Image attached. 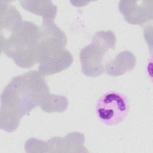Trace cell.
I'll return each instance as SVG.
<instances>
[{
  "label": "cell",
  "mask_w": 153,
  "mask_h": 153,
  "mask_svg": "<svg viewBox=\"0 0 153 153\" xmlns=\"http://www.w3.org/2000/svg\"><path fill=\"white\" fill-rule=\"evenodd\" d=\"M67 36L53 20L42 19L39 27L38 72L43 76L51 75L68 68L73 57L65 48Z\"/></svg>",
  "instance_id": "7a4b0ae2"
},
{
  "label": "cell",
  "mask_w": 153,
  "mask_h": 153,
  "mask_svg": "<svg viewBox=\"0 0 153 153\" xmlns=\"http://www.w3.org/2000/svg\"><path fill=\"white\" fill-rule=\"evenodd\" d=\"M0 8L1 35L6 32L11 33L22 22L21 15L10 1H1Z\"/></svg>",
  "instance_id": "9c48e42d"
},
{
  "label": "cell",
  "mask_w": 153,
  "mask_h": 153,
  "mask_svg": "<svg viewBox=\"0 0 153 153\" xmlns=\"http://www.w3.org/2000/svg\"><path fill=\"white\" fill-rule=\"evenodd\" d=\"M153 1H120L118 4L120 12L125 20L131 25H142L152 19Z\"/></svg>",
  "instance_id": "52a82bcc"
},
{
  "label": "cell",
  "mask_w": 153,
  "mask_h": 153,
  "mask_svg": "<svg viewBox=\"0 0 153 153\" xmlns=\"http://www.w3.org/2000/svg\"><path fill=\"white\" fill-rule=\"evenodd\" d=\"M116 41V36L111 30H101L94 35L92 43L84 47L79 53L82 71L85 76L96 77L104 72L103 56L109 49L115 48Z\"/></svg>",
  "instance_id": "277c9868"
},
{
  "label": "cell",
  "mask_w": 153,
  "mask_h": 153,
  "mask_svg": "<svg viewBox=\"0 0 153 153\" xmlns=\"http://www.w3.org/2000/svg\"><path fill=\"white\" fill-rule=\"evenodd\" d=\"M85 137L82 133L79 132H72L69 133L65 137H55L45 142L38 140L36 138H30L27 140L25 144L26 151L27 152H44L45 149L47 148H77L81 150L82 152H88L85 149L84 143Z\"/></svg>",
  "instance_id": "8992f818"
},
{
  "label": "cell",
  "mask_w": 153,
  "mask_h": 153,
  "mask_svg": "<svg viewBox=\"0 0 153 153\" xmlns=\"http://www.w3.org/2000/svg\"><path fill=\"white\" fill-rule=\"evenodd\" d=\"M21 6L26 10L41 16L43 20H54L57 7L50 1H21Z\"/></svg>",
  "instance_id": "30bf717a"
},
{
  "label": "cell",
  "mask_w": 153,
  "mask_h": 153,
  "mask_svg": "<svg viewBox=\"0 0 153 153\" xmlns=\"http://www.w3.org/2000/svg\"><path fill=\"white\" fill-rule=\"evenodd\" d=\"M39 27L22 21L7 38L1 39V52L22 68H30L38 63Z\"/></svg>",
  "instance_id": "3957f363"
},
{
  "label": "cell",
  "mask_w": 153,
  "mask_h": 153,
  "mask_svg": "<svg viewBox=\"0 0 153 153\" xmlns=\"http://www.w3.org/2000/svg\"><path fill=\"white\" fill-rule=\"evenodd\" d=\"M0 128L11 133L21 119L39 106L47 113L63 112L68 108V99L50 93L45 78L38 71H32L14 77L1 96Z\"/></svg>",
  "instance_id": "6da1fadb"
},
{
  "label": "cell",
  "mask_w": 153,
  "mask_h": 153,
  "mask_svg": "<svg viewBox=\"0 0 153 153\" xmlns=\"http://www.w3.org/2000/svg\"><path fill=\"white\" fill-rule=\"evenodd\" d=\"M97 114L100 120L108 125H117L126 117L128 111V102L125 96L116 92L103 95L98 100Z\"/></svg>",
  "instance_id": "5b68a950"
},
{
  "label": "cell",
  "mask_w": 153,
  "mask_h": 153,
  "mask_svg": "<svg viewBox=\"0 0 153 153\" xmlns=\"http://www.w3.org/2000/svg\"><path fill=\"white\" fill-rule=\"evenodd\" d=\"M136 63V56L131 51H124L106 65V72L109 75L118 76L131 71Z\"/></svg>",
  "instance_id": "ba28073f"
}]
</instances>
